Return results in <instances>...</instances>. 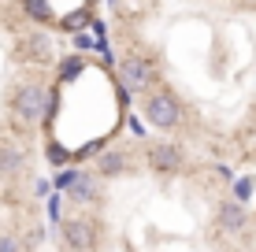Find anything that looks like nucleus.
<instances>
[{
	"label": "nucleus",
	"mask_w": 256,
	"mask_h": 252,
	"mask_svg": "<svg viewBox=\"0 0 256 252\" xmlns=\"http://www.w3.org/2000/svg\"><path fill=\"white\" fill-rule=\"evenodd\" d=\"M141 111L148 115V123L160 126V130H174L182 123V104L171 89H152L145 97V104H141Z\"/></svg>",
	"instance_id": "f257e3e1"
},
{
	"label": "nucleus",
	"mask_w": 256,
	"mask_h": 252,
	"mask_svg": "<svg viewBox=\"0 0 256 252\" xmlns=\"http://www.w3.org/2000/svg\"><path fill=\"white\" fill-rule=\"evenodd\" d=\"M45 85L30 82L22 85L19 93H15V115H19V123H38L41 115H45Z\"/></svg>",
	"instance_id": "f03ea898"
},
{
	"label": "nucleus",
	"mask_w": 256,
	"mask_h": 252,
	"mask_svg": "<svg viewBox=\"0 0 256 252\" xmlns=\"http://www.w3.org/2000/svg\"><path fill=\"white\" fill-rule=\"evenodd\" d=\"M119 74H122V85L134 89V93H145L152 85V63L145 56H126L119 63Z\"/></svg>",
	"instance_id": "7ed1b4c3"
},
{
	"label": "nucleus",
	"mask_w": 256,
	"mask_h": 252,
	"mask_svg": "<svg viewBox=\"0 0 256 252\" xmlns=\"http://www.w3.org/2000/svg\"><path fill=\"white\" fill-rule=\"evenodd\" d=\"M148 167L156 175H174L182 167V149L171 141H160V145H148Z\"/></svg>",
	"instance_id": "20e7f679"
},
{
	"label": "nucleus",
	"mask_w": 256,
	"mask_h": 252,
	"mask_svg": "<svg viewBox=\"0 0 256 252\" xmlns=\"http://www.w3.org/2000/svg\"><path fill=\"white\" fill-rule=\"evenodd\" d=\"M64 186H67V193H70V201L74 204H93L96 201V178L90 175V171H70V175H64Z\"/></svg>",
	"instance_id": "39448f33"
},
{
	"label": "nucleus",
	"mask_w": 256,
	"mask_h": 252,
	"mask_svg": "<svg viewBox=\"0 0 256 252\" xmlns=\"http://www.w3.org/2000/svg\"><path fill=\"white\" fill-rule=\"evenodd\" d=\"M64 241L74 252H90L96 245V234H93V223L90 219H67L64 223Z\"/></svg>",
	"instance_id": "423d86ee"
},
{
	"label": "nucleus",
	"mask_w": 256,
	"mask_h": 252,
	"mask_svg": "<svg viewBox=\"0 0 256 252\" xmlns=\"http://www.w3.org/2000/svg\"><path fill=\"white\" fill-rule=\"evenodd\" d=\"M22 167H26V145H15V141L0 145V175L12 178V175H19Z\"/></svg>",
	"instance_id": "0eeeda50"
},
{
	"label": "nucleus",
	"mask_w": 256,
	"mask_h": 252,
	"mask_svg": "<svg viewBox=\"0 0 256 252\" xmlns=\"http://www.w3.org/2000/svg\"><path fill=\"white\" fill-rule=\"evenodd\" d=\"M245 223H249L245 208L238 204V201H223V208H219V227H223V234H238V230H245Z\"/></svg>",
	"instance_id": "6e6552de"
},
{
	"label": "nucleus",
	"mask_w": 256,
	"mask_h": 252,
	"mask_svg": "<svg viewBox=\"0 0 256 252\" xmlns=\"http://www.w3.org/2000/svg\"><path fill=\"white\" fill-rule=\"evenodd\" d=\"M130 167H134V160H130L126 152H104L100 160H96V175H108V178L126 175Z\"/></svg>",
	"instance_id": "1a4fd4ad"
},
{
	"label": "nucleus",
	"mask_w": 256,
	"mask_h": 252,
	"mask_svg": "<svg viewBox=\"0 0 256 252\" xmlns=\"http://www.w3.org/2000/svg\"><path fill=\"white\" fill-rule=\"evenodd\" d=\"M22 52H26V59H38V63H48L52 59V41L45 37V33H30V37H22Z\"/></svg>",
	"instance_id": "9d476101"
},
{
	"label": "nucleus",
	"mask_w": 256,
	"mask_h": 252,
	"mask_svg": "<svg viewBox=\"0 0 256 252\" xmlns=\"http://www.w3.org/2000/svg\"><path fill=\"white\" fill-rule=\"evenodd\" d=\"M0 252H22V241L15 234H0Z\"/></svg>",
	"instance_id": "9b49d317"
},
{
	"label": "nucleus",
	"mask_w": 256,
	"mask_h": 252,
	"mask_svg": "<svg viewBox=\"0 0 256 252\" xmlns=\"http://www.w3.org/2000/svg\"><path fill=\"white\" fill-rule=\"evenodd\" d=\"M26 11H30L34 19H52V7L48 4H26Z\"/></svg>",
	"instance_id": "f8f14e48"
},
{
	"label": "nucleus",
	"mask_w": 256,
	"mask_h": 252,
	"mask_svg": "<svg viewBox=\"0 0 256 252\" xmlns=\"http://www.w3.org/2000/svg\"><path fill=\"white\" fill-rule=\"evenodd\" d=\"M78 67H82V59H67V63H64V71H60V74H64V78H70V74H78Z\"/></svg>",
	"instance_id": "ddd939ff"
}]
</instances>
